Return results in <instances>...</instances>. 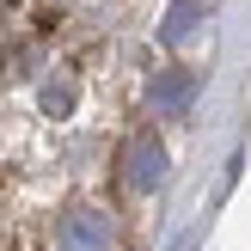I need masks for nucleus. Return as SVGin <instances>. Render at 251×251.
I'll use <instances>...</instances> for the list:
<instances>
[{"mask_svg":"<svg viewBox=\"0 0 251 251\" xmlns=\"http://www.w3.org/2000/svg\"><path fill=\"white\" fill-rule=\"evenodd\" d=\"M159 178H166V147L153 141V129H135L123 141V184L129 190H153Z\"/></svg>","mask_w":251,"mask_h":251,"instance_id":"f257e3e1","label":"nucleus"},{"mask_svg":"<svg viewBox=\"0 0 251 251\" xmlns=\"http://www.w3.org/2000/svg\"><path fill=\"white\" fill-rule=\"evenodd\" d=\"M190 92H196V74L190 68H166L153 80V110L159 117H184V110H190Z\"/></svg>","mask_w":251,"mask_h":251,"instance_id":"f03ea898","label":"nucleus"},{"mask_svg":"<svg viewBox=\"0 0 251 251\" xmlns=\"http://www.w3.org/2000/svg\"><path fill=\"white\" fill-rule=\"evenodd\" d=\"M196 12H202V0H178V6H172V25H166V31H159V37H166V43H178V37H190Z\"/></svg>","mask_w":251,"mask_h":251,"instance_id":"7ed1b4c3","label":"nucleus"}]
</instances>
